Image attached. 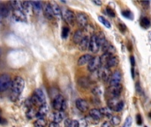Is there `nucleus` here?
I'll return each mask as SVG.
<instances>
[{
  "label": "nucleus",
  "instance_id": "obj_48",
  "mask_svg": "<svg viewBox=\"0 0 151 127\" xmlns=\"http://www.w3.org/2000/svg\"><path fill=\"white\" fill-rule=\"evenodd\" d=\"M49 127H60V126H59V124H58V123L51 122V123L49 125Z\"/></svg>",
  "mask_w": 151,
  "mask_h": 127
},
{
  "label": "nucleus",
  "instance_id": "obj_32",
  "mask_svg": "<svg viewBox=\"0 0 151 127\" xmlns=\"http://www.w3.org/2000/svg\"><path fill=\"white\" fill-rule=\"evenodd\" d=\"M98 19H99V21L104 26V27H106L107 28H111V24L110 23V21L108 20V19H106L104 17H103V16H99L98 17Z\"/></svg>",
  "mask_w": 151,
  "mask_h": 127
},
{
  "label": "nucleus",
  "instance_id": "obj_51",
  "mask_svg": "<svg viewBox=\"0 0 151 127\" xmlns=\"http://www.w3.org/2000/svg\"><path fill=\"white\" fill-rule=\"evenodd\" d=\"M6 124H7L6 120L4 118H3L0 117V125H6Z\"/></svg>",
  "mask_w": 151,
  "mask_h": 127
},
{
  "label": "nucleus",
  "instance_id": "obj_17",
  "mask_svg": "<svg viewBox=\"0 0 151 127\" xmlns=\"http://www.w3.org/2000/svg\"><path fill=\"white\" fill-rule=\"evenodd\" d=\"M119 64V57H118L117 56L113 55V56H111V57H109V59L107 60V62H106V64H105L104 66H106L107 68L111 69V68H112V67H116Z\"/></svg>",
  "mask_w": 151,
  "mask_h": 127
},
{
  "label": "nucleus",
  "instance_id": "obj_28",
  "mask_svg": "<svg viewBox=\"0 0 151 127\" xmlns=\"http://www.w3.org/2000/svg\"><path fill=\"white\" fill-rule=\"evenodd\" d=\"M96 39H97L99 47H101L104 43H105L107 42V39H106V37L104 36V34L103 33H100V34H96Z\"/></svg>",
  "mask_w": 151,
  "mask_h": 127
},
{
  "label": "nucleus",
  "instance_id": "obj_39",
  "mask_svg": "<svg viewBox=\"0 0 151 127\" xmlns=\"http://www.w3.org/2000/svg\"><path fill=\"white\" fill-rule=\"evenodd\" d=\"M78 127H88V124L87 123L85 118H82L78 121Z\"/></svg>",
  "mask_w": 151,
  "mask_h": 127
},
{
  "label": "nucleus",
  "instance_id": "obj_30",
  "mask_svg": "<svg viewBox=\"0 0 151 127\" xmlns=\"http://www.w3.org/2000/svg\"><path fill=\"white\" fill-rule=\"evenodd\" d=\"M92 94L95 95V97H100V96L103 95V89H102L100 87L96 86V87L93 88V89H92Z\"/></svg>",
  "mask_w": 151,
  "mask_h": 127
},
{
  "label": "nucleus",
  "instance_id": "obj_52",
  "mask_svg": "<svg viewBox=\"0 0 151 127\" xmlns=\"http://www.w3.org/2000/svg\"><path fill=\"white\" fill-rule=\"evenodd\" d=\"M93 3H94L95 4H97V5H102V4H103L101 1H96V0H94Z\"/></svg>",
  "mask_w": 151,
  "mask_h": 127
},
{
  "label": "nucleus",
  "instance_id": "obj_53",
  "mask_svg": "<svg viewBox=\"0 0 151 127\" xmlns=\"http://www.w3.org/2000/svg\"><path fill=\"white\" fill-rule=\"evenodd\" d=\"M142 4H143V6L144 5H147V8L150 6V2H142Z\"/></svg>",
  "mask_w": 151,
  "mask_h": 127
},
{
  "label": "nucleus",
  "instance_id": "obj_10",
  "mask_svg": "<svg viewBox=\"0 0 151 127\" xmlns=\"http://www.w3.org/2000/svg\"><path fill=\"white\" fill-rule=\"evenodd\" d=\"M75 19H76V22L79 25V27H81L82 28H84L88 24V19L85 13H82V12L77 13L75 16Z\"/></svg>",
  "mask_w": 151,
  "mask_h": 127
},
{
  "label": "nucleus",
  "instance_id": "obj_2",
  "mask_svg": "<svg viewBox=\"0 0 151 127\" xmlns=\"http://www.w3.org/2000/svg\"><path fill=\"white\" fill-rule=\"evenodd\" d=\"M52 107L56 111H65L66 110V102L63 95H58L52 101Z\"/></svg>",
  "mask_w": 151,
  "mask_h": 127
},
{
  "label": "nucleus",
  "instance_id": "obj_1",
  "mask_svg": "<svg viewBox=\"0 0 151 127\" xmlns=\"http://www.w3.org/2000/svg\"><path fill=\"white\" fill-rule=\"evenodd\" d=\"M10 88H11L10 99L12 102H16L19 98V96L25 88V81L21 77L17 76L14 78L13 80H12V84H11Z\"/></svg>",
  "mask_w": 151,
  "mask_h": 127
},
{
  "label": "nucleus",
  "instance_id": "obj_13",
  "mask_svg": "<svg viewBox=\"0 0 151 127\" xmlns=\"http://www.w3.org/2000/svg\"><path fill=\"white\" fill-rule=\"evenodd\" d=\"M49 106L47 103H43L41 106H39V110L36 113V117L37 118H44L48 113H49Z\"/></svg>",
  "mask_w": 151,
  "mask_h": 127
},
{
  "label": "nucleus",
  "instance_id": "obj_9",
  "mask_svg": "<svg viewBox=\"0 0 151 127\" xmlns=\"http://www.w3.org/2000/svg\"><path fill=\"white\" fill-rule=\"evenodd\" d=\"M88 50L91 52H93V53H97L99 51V50H100V47H99V44H98L96 34H91V36L89 38V47H88Z\"/></svg>",
  "mask_w": 151,
  "mask_h": 127
},
{
  "label": "nucleus",
  "instance_id": "obj_20",
  "mask_svg": "<svg viewBox=\"0 0 151 127\" xmlns=\"http://www.w3.org/2000/svg\"><path fill=\"white\" fill-rule=\"evenodd\" d=\"M43 12H44V16L48 19H52L54 18L53 15V11L50 6V3H46L45 5L43 6Z\"/></svg>",
  "mask_w": 151,
  "mask_h": 127
},
{
  "label": "nucleus",
  "instance_id": "obj_40",
  "mask_svg": "<svg viewBox=\"0 0 151 127\" xmlns=\"http://www.w3.org/2000/svg\"><path fill=\"white\" fill-rule=\"evenodd\" d=\"M132 123H133V120H132V118L131 117H128L124 124L123 127H131L132 126Z\"/></svg>",
  "mask_w": 151,
  "mask_h": 127
},
{
  "label": "nucleus",
  "instance_id": "obj_47",
  "mask_svg": "<svg viewBox=\"0 0 151 127\" xmlns=\"http://www.w3.org/2000/svg\"><path fill=\"white\" fill-rule=\"evenodd\" d=\"M101 127H111V125L110 124V122L108 121H105L102 124V126Z\"/></svg>",
  "mask_w": 151,
  "mask_h": 127
},
{
  "label": "nucleus",
  "instance_id": "obj_50",
  "mask_svg": "<svg viewBox=\"0 0 151 127\" xmlns=\"http://www.w3.org/2000/svg\"><path fill=\"white\" fill-rule=\"evenodd\" d=\"M119 27H120V31H121V32H125V31H126V28H127V27H126L125 25H122V24L120 23V24H119Z\"/></svg>",
  "mask_w": 151,
  "mask_h": 127
},
{
  "label": "nucleus",
  "instance_id": "obj_54",
  "mask_svg": "<svg viewBox=\"0 0 151 127\" xmlns=\"http://www.w3.org/2000/svg\"><path fill=\"white\" fill-rule=\"evenodd\" d=\"M0 56H1V50H0Z\"/></svg>",
  "mask_w": 151,
  "mask_h": 127
},
{
  "label": "nucleus",
  "instance_id": "obj_23",
  "mask_svg": "<svg viewBox=\"0 0 151 127\" xmlns=\"http://www.w3.org/2000/svg\"><path fill=\"white\" fill-rule=\"evenodd\" d=\"M120 102V100L119 99V98H109V100H108V102H107V107L112 111V110H114L115 111V110H116V108H117V106H118V104H119V103Z\"/></svg>",
  "mask_w": 151,
  "mask_h": 127
},
{
  "label": "nucleus",
  "instance_id": "obj_24",
  "mask_svg": "<svg viewBox=\"0 0 151 127\" xmlns=\"http://www.w3.org/2000/svg\"><path fill=\"white\" fill-rule=\"evenodd\" d=\"M50 4L51 9H52V11H53V15L56 16L57 18H60L61 17V8L59 7V5L55 2H52V3H50Z\"/></svg>",
  "mask_w": 151,
  "mask_h": 127
},
{
  "label": "nucleus",
  "instance_id": "obj_41",
  "mask_svg": "<svg viewBox=\"0 0 151 127\" xmlns=\"http://www.w3.org/2000/svg\"><path fill=\"white\" fill-rule=\"evenodd\" d=\"M85 119H86V121H87V123H88V124H91V125H97V124H98V121L94 120V119H93V118H91L89 116H88V117H87Z\"/></svg>",
  "mask_w": 151,
  "mask_h": 127
},
{
  "label": "nucleus",
  "instance_id": "obj_55",
  "mask_svg": "<svg viewBox=\"0 0 151 127\" xmlns=\"http://www.w3.org/2000/svg\"><path fill=\"white\" fill-rule=\"evenodd\" d=\"M144 127H148V126H144Z\"/></svg>",
  "mask_w": 151,
  "mask_h": 127
},
{
  "label": "nucleus",
  "instance_id": "obj_44",
  "mask_svg": "<svg viewBox=\"0 0 151 127\" xmlns=\"http://www.w3.org/2000/svg\"><path fill=\"white\" fill-rule=\"evenodd\" d=\"M136 123L139 125V126H142V118L140 114H137L136 115Z\"/></svg>",
  "mask_w": 151,
  "mask_h": 127
},
{
  "label": "nucleus",
  "instance_id": "obj_5",
  "mask_svg": "<svg viewBox=\"0 0 151 127\" xmlns=\"http://www.w3.org/2000/svg\"><path fill=\"white\" fill-rule=\"evenodd\" d=\"M61 16L65 19V21L68 24H73L75 20V14L74 12L67 8H63L61 10Z\"/></svg>",
  "mask_w": 151,
  "mask_h": 127
},
{
  "label": "nucleus",
  "instance_id": "obj_18",
  "mask_svg": "<svg viewBox=\"0 0 151 127\" xmlns=\"http://www.w3.org/2000/svg\"><path fill=\"white\" fill-rule=\"evenodd\" d=\"M64 118H65V113L63 111H55L51 115V119H52V122L54 123L59 124L60 122L64 120Z\"/></svg>",
  "mask_w": 151,
  "mask_h": 127
},
{
  "label": "nucleus",
  "instance_id": "obj_7",
  "mask_svg": "<svg viewBox=\"0 0 151 127\" xmlns=\"http://www.w3.org/2000/svg\"><path fill=\"white\" fill-rule=\"evenodd\" d=\"M121 80H122V73L120 71H115L110 77L108 82L110 87L111 86H115V85H119L121 84Z\"/></svg>",
  "mask_w": 151,
  "mask_h": 127
},
{
  "label": "nucleus",
  "instance_id": "obj_22",
  "mask_svg": "<svg viewBox=\"0 0 151 127\" xmlns=\"http://www.w3.org/2000/svg\"><path fill=\"white\" fill-rule=\"evenodd\" d=\"M88 47H89V38L88 36H85L82 39V41L78 44V48L80 50L85 51V50H88Z\"/></svg>",
  "mask_w": 151,
  "mask_h": 127
},
{
  "label": "nucleus",
  "instance_id": "obj_34",
  "mask_svg": "<svg viewBox=\"0 0 151 127\" xmlns=\"http://www.w3.org/2000/svg\"><path fill=\"white\" fill-rule=\"evenodd\" d=\"M9 4H11L12 10H22V8H21V2L12 1V2H10Z\"/></svg>",
  "mask_w": 151,
  "mask_h": 127
},
{
  "label": "nucleus",
  "instance_id": "obj_8",
  "mask_svg": "<svg viewBox=\"0 0 151 127\" xmlns=\"http://www.w3.org/2000/svg\"><path fill=\"white\" fill-rule=\"evenodd\" d=\"M100 66H101L100 57H93L91 61L88 64V70L90 72H95L100 68Z\"/></svg>",
  "mask_w": 151,
  "mask_h": 127
},
{
  "label": "nucleus",
  "instance_id": "obj_29",
  "mask_svg": "<svg viewBox=\"0 0 151 127\" xmlns=\"http://www.w3.org/2000/svg\"><path fill=\"white\" fill-rule=\"evenodd\" d=\"M65 127H78V121L77 120H72L70 118H66L65 121Z\"/></svg>",
  "mask_w": 151,
  "mask_h": 127
},
{
  "label": "nucleus",
  "instance_id": "obj_46",
  "mask_svg": "<svg viewBox=\"0 0 151 127\" xmlns=\"http://www.w3.org/2000/svg\"><path fill=\"white\" fill-rule=\"evenodd\" d=\"M130 62H131L132 67H134V65H135V59H134V56H131L130 57Z\"/></svg>",
  "mask_w": 151,
  "mask_h": 127
},
{
  "label": "nucleus",
  "instance_id": "obj_19",
  "mask_svg": "<svg viewBox=\"0 0 151 127\" xmlns=\"http://www.w3.org/2000/svg\"><path fill=\"white\" fill-rule=\"evenodd\" d=\"M84 37H85V35H84L83 31L82 30H77V31H75V33L73 35V43L78 45L82 41V39Z\"/></svg>",
  "mask_w": 151,
  "mask_h": 127
},
{
  "label": "nucleus",
  "instance_id": "obj_36",
  "mask_svg": "<svg viewBox=\"0 0 151 127\" xmlns=\"http://www.w3.org/2000/svg\"><path fill=\"white\" fill-rule=\"evenodd\" d=\"M69 32H70L69 28H68L67 27H64L62 28V33H61L62 37H63L64 39L67 38V37H68V35H69Z\"/></svg>",
  "mask_w": 151,
  "mask_h": 127
},
{
  "label": "nucleus",
  "instance_id": "obj_35",
  "mask_svg": "<svg viewBox=\"0 0 151 127\" xmlns=\"http://www.w3.org/2000/svg\"><path fill=\"white\" fill-rule=\"evenodd\" d=\"M30 4L32 5V8L35 11H40L42 8V3L41 2H31Z\"/></svg>",
  "mask_w": 151,
  "mask_h": 127
},
{
  "label": "nucleus",
  "instance_id": "obj_14",
  "mask_svg": "<svg viewBox=\"0 0 151 127\" xmlns=\"http://www.w3.org/2000/svg\"><path fill=\"white\" fill-rule=\"evenodd\" d=\"M78 85L81 88L87 89L90 88V86L92 85V81L88 77H80L78 79Z\"/></svg>",
  "mask_w": 151,
  "mask_h": 127
},
{
  "label": "nucleus",
  "instance_id": "obj_38",
  "mask_svg": "<svg viewBox=\"0 0 151 127\" xmlns=\"http://www.w3.org/2000/svg\"><path fill=\"white\" fill-rule=\"evenodd\" d=\"M122 15H123L124 17L127 18V19H133V14H132V12H131L129 10L122 11Z\"/></svg>",
  "mask_w": 151,
  "mask_h": 127
},
{
  "label": "nucleus",
  "instance_id": "obj_25",
  "mask_svg": "<svg viewBox=\"0 0 151 127\" xmlns=\"http://www.w3.org/2000/svg\"><path fill=\"white\" fill-rule=\"evenodd\" d=\"M99 110H100V112H101L103 117L104 116V117H107V118H111V115H112V111L108 107H103Z\"/></svg>",
  "mask_w": 151,
  "mask_h": 127
},
{
  "label": "nucleus",
  "instance_id": "obj_37",
  "mask_svg": "<svg viewBox=\"0 0 151 127\" xmlns=\"http://www.w3.org/2000/svg\"><path fill=\"white\" fill-rule=\"evenodd\" d=\"M104 53H108V54H110L111 56H113V55L116 53V49L114 48V46H113L112 44H110L109 48L107 49V50H106Z\"/></svg>",
  "mask_w": 151,
  "mask_h": 127
},
{
  "label": "nucleus",
  "instance_id": "obj_31",
  "mask_svg": "<svg viewBox=\"0 0 151 127\" xmlns=\"http://www.w3.org/2000/svg\"><path fill=\"white\" fill-rule=\"evenodd\" d=\"M120 123H121V118H120L119 116H113V117H111V121H110V124H111V125L117 126H119Z\"/></svg>",
  "mask_w": 151,
  "mask_h": 127
},
{
  "label": "nucleus",
  "instance_id": "obj_6",
  "mask_svg": "<svg viewBox=\"0 0 151 127\" xmlns=\"http://www.w3.org/2000/svg\"><path fill=\"white\" fill-rule=\"evenodd\" d=\"M96 72H97L98 78L100 80H102L104 82H108V80L111 75V70L109 68H107L106 66H100V68Z\"/></svg>",
  "mask_w": 151,
  "mask_h": 127
},
{
  "label": "nucleus",
  "instance_id": "obj_33",
  "mask_svg": "<svg viewBox=\"0 0 151 127\" xmlns=\"http://www.w3.org/2000/svg\"><path fill=\"white\" fill-rule=\"evenodd\" d=\"M141 26L144 28H149L150 26V20L149 18L147 17H144L141 19Z\"/></svg>",
  "mask_w": 151,
  "mask_h": 127
},
{
  "label": "nucleus",
  "instance_id": "obj_21",
  "mask_svg": "<svg viewBox=\"0 0 151 127\" xmlns=\"http://www.w3.org/2000/svg\"><path fill=\"white\" fill-rule=\"evenodd\" d=\"M89 117L91 118H93L94 120L98 121V122H99V120H101L103 118V116H102L100 110L98 109H95V108L89 111Z\"/></svg>",
  "mask_w": 151,
  "mask_h": 127
},
{
  "label": "nucleus",
  "instance_id": "obj_4",
  "mask_svg": "<svg viewBox=\"0 0 151 127\" xmlns=\"http://www.w3.org/2000/svg\"><path fill=\"white\" fill-rule=\"evenodd\" d=\"M122 90H123V86L121 84L111 86L107 90V94L110 98H119L122 93Z\"/></svg>",
  "mask_w": 151,
  "mask_h": 127
},
{
  "label": "nucleus",
  "instance_id": "obj_15",
  "mask_svg": "<svg viewBox=\"0 0 151 127\" xmlns=\"http://www.w3.org/2000/svg\"><path fill=\"white\" fill-rule=\"evenodd\" d=\"M12 15H13V18L18 21H20V22L27 21L25 11H23L22 10H12Z\"/></svg>",
  "mask_w": 151,
  "mask_h": 127
},
{
  "label": "nucleus",
  "instance_id": "obj_16",
  "mask_svg": "<svg viewBox=\"0 0 151 127\" xmlns=\"http://www.w3.org/2000/svg\"><path fill=\"white\" fill-rule=\"evenodd\" d=\"M92 58H93V56H92L91 54H85V55H82V56H81L80 58L78 59L77 64H78L79 66L86 65H88V64L91 61Z\"/></svg>",
  "mask_w": 151,
  "mask_h": 127
},
{
  "label": "nucleus",
  "instance_id": "obj_26",
  "mask_svg": "<svg viewBox=\"0 0 151 127\" xmlns=\"http://www.w3.org/2000/svg\"><path fill=\"white\" fill-rule=\"evenodd\" d=\"M47 126V121L45 118H37L34 122V126L35 127H45Z\"/></svg>",
  "mask_w": 151,
  "mask_h": 127
},
{
  "label": "nucleus",
  "instance_id": "obj_11",
  "mask_svg": "<svg viewBox=\"0 0 151 127\" xmlns=\"http://www.w3.org/2000/svg\"><path fill=\"white\" fill-rule=\"evenodd\" d=\"M33 96L37 100L39 106H41L43 103H46V97H45V95H44V93H43V91L42 89H40V88L35 89Z\"/></svg>",
  "mask_w": 151,
  "mask_h": 127
},
{
  "label": "nucleus",
  "instance_id": "obj_3",
  "mask_svg": "<svg viewBox=\"0 0 151 127\" xmlns=\"http://www.w3.org/2000/svg\"><path fill=\"white\" fill-rule=\"evenodd\" d=\"M12 84L11 76L7 73H3L0 75V93L6 91Z\"/></svg>",
  "mask_w": 151,
  "mask_h": 127
},
{
  "label": "nucleus",
  "instance_id": "obj_43",
  "mask_svg": "<svg viewBox=\"0 0 151 127\" xmlns=\"http://www.w3.org/2000/svg\"><path fill=\"white\" fill-rule=\"evenodd\" d=\"M123 108H124V102L120 100V102L119 103V104H118V106H117V108H116L115 111H117V112L121 111V110H123Z\"/></svg>",
  "mask_w": 151,
  "mask_h": 127
},
{
  "label": "nucleus",
  "instance_id": "obj_42",
  "mask_svg": "<svg viewBox=\"0 0 151 127\" xmlns=\"http://www.w3.org/2000/svg\"><path fill=\"white\" fill-rule=\"evenodd\" d=\"M106 11H107V13H108V15L109 16H111V17H115V11L110 7V6H107V8H106Z\"/></svg>",
  "mask_w": 151,
  "mask_h": 127
},
{
  "label": "nucleus",
  "instance_id": "obj_49",
  "mask_svg": "<svg viewBox=\"0 0 151 127\" xmlns=\"http://www.w3.org/2000/svg\"><path fill=\"white\" fill-rule=\"evenodd\" d=\"M136 91L138 92V93H141L142 92V88H141V86H140V84L139 83H136Z\"/></svg>",
  "mask_w": 151,
  "mask_h": 127
},
{
  "label": "nucleus",
  "instance_id": "obj_12",
  "mask_svg": "<svg viewBox=\"0 0 151 127\" xmlns=\"http://www.w3.org/2000/svg\"><path fill=\"white\" fill-rule=\"evenodd\" d=\"M75 106H76V108H77L80 111H81V112H86V111H88V108H89L88 102H87L85 99H82V98H80V99H77V100H76V102H75Z\"/></svg>",
  "mask_w": 151,
  "mask_h": 127
},
{
  "label": "nucleus",
  "instance_id": "obj_27",
  "mask_svg": "<svg viewBox=\"0 0 151 127\" xmlns=\"http://www.w3.org/2000/svg\"><path fill=\"white\" fill-rule=\"evenodd\" d=\"M36 113H37V111L35 110V108L31 107V108H28V110L26 113V116L28 119H32L35 117H36Z\"/></svg>",
  "mask_w": 151,
  "mask_h": 127
},
{
  "label": "nucleus",
  "instance_id": "obj_45",
  "mask_svg": "<svg viewBox=\"0 0 151 127\" xmlns=\"http://www.w3.org/2000/svg\"><path fill=\"white\" fill-rule=\"evenodd\" d=\"M91 102L94 103V104H100V100L97 98V97H94L91 99Z\"/></svg>",
  "mask_w": 151,
  "mask_h": 127
}]
</instances>
